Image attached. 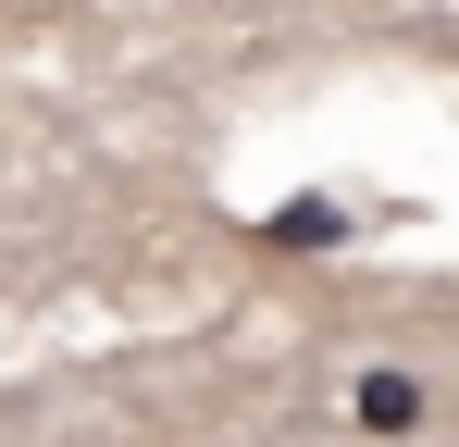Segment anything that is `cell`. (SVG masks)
I'll list each match as a JSON object with an SVG mask.
<instances>
[{"mask_svg":"<svg viewBox=\"0 0 459 447\" xmlns=\"http://www.w3.org/2000/svg\"><path fill=\"white\" fill-rule=\"evenodd\" d=\"M360 423H373V435H410V423H422V385H410V372H360Z\"/></svg>","mask_w":459,"mask_h":447,"instance_id":"obj_1","label":"cell"}]
</instances>
